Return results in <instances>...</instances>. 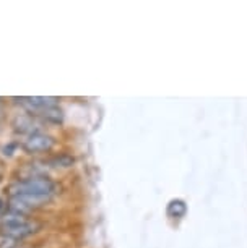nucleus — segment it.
<instances>
[{
  "instance_id": "f257e3e1",
  "label": "nucleus",
  "mask_w": 247,
  "mask_h": 248,
  "mask_svg": "<svg viewBox=\"0 0 247 248\" xmlns=\"http://www.w3.org/2000/svg\"><path fill=\"white\" fill-rule=\"evenodd\" d=\"M59 193V184L54 179L43 174L28 175L18 179L8 186L10 200L20 201L28 209H36L39 206L50 203Z\"/></svg>"
},
{
  "instance_id": "f03ea898",
  "label": "nucleus",
  "mask_w": 247,
  "mask_h": 248,
  "mask_svg": "<svg viewBox=\"0 0 247 248\" xmlns=\"http://www.w3.org/2000/svg\"><path fill=\"white\" fill-rule=\"evenodd\" d=\"M41 222L34 221V219H28L26 216H21V214L12 213L8 211L5 216L2 217V222H0V231L8 238H13V240H23L26 237L34 235L36 232L41 231Z\"/></svg>"
},
{
  "instance_id": "7ed1b4c3",
  "label": "nucleus",
  "mask_w": 247,
  "mask_h": 248,
  "mask_svg": "<svg viewBox=\"0 0 247 248\" xmlns=\"http://www.w3.org/2000/svg\"><path fill=\"white\" fill-rule=\"evenodd\" d=\"M55 138L52 135L49 133H44V132H34V133H30L26 137H23L21 140V149L25 151L26 154H46V153H50L55 146Z\"/></svg>"
},
{
  "instance_id": "20e7f679",
  "label": "nucleus",
  "mask_w": 247,
  "mask_h": 248,
  "mask_svg": "<svg viewBox=\"0 0 247 248\" xmlns=\"http://www.w3.org/2000/svg\"><path fill=\"white\" fill-rule=\"evenodd\" d=\"M38 117H39V119H43L44 122H48V124L60 125L64 122L65 115H64V110L60 109V106L57 102V104H52V106H49L48 109H44Z\"/></svg>"
},
{
  "instance_id": "39448f33",
  "label": "nucleus",
  "mask_w": 247,
  "mask_h": 248,
  "mask_svg": "<svg viewBox=\"0 0 247 248\" xmlns=\"http://www.w3.org/2000/svg\"><path fill=\"white\" fill-rule=\"evenodd\" d=\"M73 162H75V159L67 153L55 154V156H52L49 159L50 167H55V169H68V167L73 166Z\"/></svg>"
},
{
  "instance_id": "423d86ee",
  "label": "nucleus",
  "mask_w": 247,
  "mask_h": 248,
  "mask_svg": "<svg viewBox=\"0 0 247 248\" xmlns=\"http://www.w3.org/2000/svg\"><path fill=\"white\" fill-rule=\"evenodd\" d=\"M185 203L182 200H172L169 206H167V213H169V216L172 217H182L185 214Z\"/></svg>"
}]
</instances>
